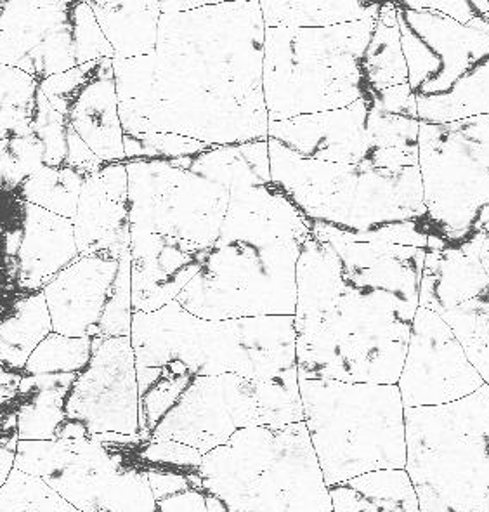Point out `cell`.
<instances>
[{"label":"cell","instance_id":"cell-54","mask_svg":"<svg viewBox=\"0 0 489 512\" xmlns=\"http://www.w3.org/2000/svg\"><path fill=\"white\" fill-rule=\"evenodd\" d=\"M209 0H184V2H160V9H162V13H184V11H191V9H196V7H202L207 4Z\"/></svg>","mask_w":489,"mask_h":512},{"label":"cell","instance_id":"cell-52","mask_svg":"<svg viewBox=\"0 0 489 512\" xmlns=\"http://www.w3.org/2000/svg\"><path fill=\"white\" fill-rule=\"evenodd\" d=\"M405 2L408 6L443 14L446 18L458 21L462 25H469L470 21L479 16L472 0H405Z\"/></svg>","mask_w":489,"mask_h":512},{"label":"cell","instance_id":"cell-11","mask_svg":"<svg viewBox=\"0 0 489 512\" xmlns=\"http://www.w3.org/2000/svg\"><path fill=\"white\" fill-rule=\"evenodd\" d=\"M141 440L122 434L61 440L65 466L44 481L82 512H158Z\"/></svg>","mask_w":489,"mask_h":512},{"label":"cell","instance_id":"cell-7","mask_svg":"<svg viewBox=\"0 0 489 512\" xmlns=\"http://www.w3.org/2000/svg\"><path fill=\"white\" fill-rule=\"evenodd\" d=\"M406 467L422 512H489V386L405 408Z\"/></svg>","mask_w":489,"mask_h":512},{"label":"cell","instance_id":"cell-26","mask_svg":"<svg viewBox=\"0 0 489 512\" xmlns=\"http://www.w3.org/2000/svg\"><path fill=\"white\" fill-rule=\"evenodd\" d=\"M72 224L80 256L108 254L118 259L131 249L129 204H117L106 195L98 172L85 178Z\"/></svg>","mask_w":489,"mask_h":512},{"label":"cell","instance_id":"cell-27","mask_svg":"<svg viewBox=\"0 0 489 512\" xmlns=\"http://www.w3.org/2000/svg\"><path fill=\"white\" fill-rule=\"evenodd\" d=\"M268 146L273 183L278 184L306 216L337 195L356 171V165L300 157L274 139H268Z\"/></svg>","mask_w":489,"mask_h":512},{"label":"cell","instance_id":"cell-43","mask_svg":"<svg viewBox=\"0 0 489 512\" xmlns=\"http://www.w3.org/2000/svg\"><path fill=\"white\" fill-rule=\"evenodd\" d=\"M366 134L368 150H418L420 120L392 115L370 105Z\"/></svg>","mask_w":489,"mask_h":512},{"label":"cell","instance_id":"cell-18","mask_svg":"<svg viewBox=\"0 0 489 512\" xmlns=\"http://www.w3.org/2000/svg\"><path fill=\"white\" fill-rule=\"evenodd\" d=\"M368 112L370 103L359 99L340 110L269 122L268 139L278 141L300 157L359 165L368 153Z\"/></svg>","mask_w":489,"mask_h":512},{"label":"cell","instance_id":"cell-28","mask_svg":"<svg viewBox=\"0 0 489 512\" xmlns=\"http://www.w3.org/2000/svg\"><path fill=\"white\" fill-rule=\"evenodd\" d=\"M73 2H0V65L32 75L30 54L72 18Z\"/></svg>","mask_w":489,"mask_h":512},{"label":"cell","instance_id":"cell-31","mask_svg":"<svg viewBox=\"0 0 489 512\" xmlns=\"http://www.w3.org/2000/svg\"><path fill=\"white\" fill-rule=\"evenodd\" d=\"M172 162L212 183L221 184L228 191L271 181L268 139L245 145L212 146L195 157L177 158Z\"/></svg>","mask_w":489,"mask_h":512},{"label":"cell","instance_id":"cell-3","mask_svg":"<svg viewBox=\"0 0 489 512\" xmlns=\"http://www.w3.org/2000/svg\"><path fill=\"white\" fill-rule=\"evenodd\" d=\"M139 394L157 381L186 391L196 377L240 375L271 379L297 368L294 316L202 320L170 302L134 313L131 332Z\"/></svg>","mask_w":489,"mask_h":512},{"label":"cell","instance_id":"cell-56","mask_svg":"<svg viewBox=\"0 0 489 512\" xmlns=\"http://www.w3.org/2000/svg\"><path fill=\"white\" fill-rule=\"evenodd\" d=\"M488 7H489V0H488ZM484 18H489V11H488V14H486V16H484Z\"/></svg>","mask_w":489,"mask_h":512},{"label":"cell","instance_id":"cell-16","mask_svg":"<svg viewBox=\"0 0 489 512\" xmlns=\"http://www.w3.org/2000/svg\"><path fill=\"white\" fill-rule=\"evenodd\" d=\"M229 191L181 167L174 184L144 211L129 212L131 235H160L210 250L221 237Z\"/></svg>","mask_w":489,"mask_h":512},{"label":"cell","instance_id":"cell-24","mask_svg":"<svg viewBox=\"0 0 489 512\" xmlns=\"http://www.w3.org/2000/svg\"><path fill=\"white\" fill-rule=\"evenodd\" d=\"M113 60H101L73 103L68 124L103 164L125 162L124 127L118 112Z\"/></svg>","mask_w":489,"mask_h":512},{"label":"cell","instance_id":"cell-44","mask_svg":"<svg viewBox=\"0 0 489 512\" xmlns=\"http://www.w3.org/2000/svg\"><path fill=\"white\" fill-rule=\"evenodd\" d=\"M32 75L42 82L44 79L68 72L77 66L73 47L72 18L47 33L46 39L30 54Z\"/></svg>","mask_w":489,"mask_h":512},{"label":"cell","instance_id":"cell-40","mask_svg":"<svg viewBox=\"0 0 489 512\" xmlns=\"http://www.w3.org/2000/svg\"><path fill=\"white\" fill-rule=\"evenodd\" d=\"M0 512H82L46 481L13 469L0 486Z\"/></svg>","mask_w":489,"mask_h":512},{"label":"cell","instance_id":"cell-12","mask_svg":"<svg viewBox=\"0 0 489 512\" xmlns=\"http://www.w3.org/2000/svg\"><path fill=\"white\" fill-rule=\"evenodd\" d=\"M98 434L141 436L131 337L96 339L91 362L73 382L66 398L65 421L56 440H82Z\"/></svg>","mask_w":489,"mask_h":512},{"label":"cell","instance_id":"cell-2","mask_svg":"<svg viewBox=\"0 0 489 512\" xmlns=\"http://www.w3.org/2000/svg\"><path fill=\"white\" fill-rule=\"evenodd\" d=\"M344 264V289L316 329L297 335L299 379L398 386L420 308L427 250L349 242L313 221Z\"/></svg>","mask_w":489,"mask_h":512},{"label":"cell","instance_id":"cell-30","mask_svg":"<svg viewBox=\"0 0 489 512\" xmlns=\"http://www.w3.org/2000/svg\"><path fill=\"white\" fill-rule=\"evenodd\" d=\"M332 512H422L405 469L363 474L328 486Z\"/></svg>","mask_w":489,"mask_h":512},{"label":"cell","instance_id":"cell-14","mask_svg":"<svg viewBox=\"0 0 489 512\" xmlns=\"http://www.w3.org/2000/svg\"><path fill=\"white\" fill-rule=\"evenodd\" d=\"M484 386L457 335L431 309L418 308L398 389L405 408L439 407Z\"/></svg>","mask_w":489,"mask_h":512},{"label":"cell","instance_id":"cell-25","mask_svg":"<svg viewBox=\"0 0 489 512\" xmlns=\"http://www.w3.org/2000/svg\"><path fill=\"white\" fill-rule=\"evenodd\" d=\"M295 283V334L304 335L325 320L344 289V264L330 243L314 235L300 243Z\"/></svg>","mask_w":489,"mask_h":512},{"label":"cell","instance_id":"cell-46","mask_svg":"<svg viewBox=\"0 0 489 512\" xmlns=\"http://www.w3.org/2000/svg\"><path fill=\"white\" fill-rule=\"evenodd\" d=\"M33 134L44 145L46 157L44 165L47 167H63L66 160V136H68V119L63 113L56 112L46 96L37 94L35 112H33Z\"/></svg>","mask_w":489,"mask_h":512},{"label":"cell","instance_id":"cell-5","mask_svg":"<svg viewBox=\"0 0 489 512\" xmlns=\"http://www.w3.org/2000/svg\"><path fill=\"white\" fill-rule=\"evenodd\" d=\"M375 21L266 28L262 84L269 122L332 112L368 98L363 58Z\"/></svg>","mask_w":489,"mask_h":512},{"label":"cell","instance_id":"cell-53","mask_svg":"<svg viewBox=\"0 0 489 512\" xmlns=\"http://www.w3.org/2000/svg\"><path fill=\"white\" fill-rule=\"evenodd\" d=\"M106 195L117 204H129V176L125 162L103 164L98 171Z\"/></svg>","mask_w":489,"mask_h":512},{"label":"cell","instance_id":"cell-9","mask_svg":"<svg viewBox=\"0 0 489 512\" xmlns=\"http://www.w3.org/2000/svg\"><path fill=\"white\" fill-rule=\"evenodd\" d=\"M418 169L425 211L458 247L489 228V115L453 124L420 122Z\"/></svg>","mask_w":489,"mask_h":512},{"label":"cell","instance_id":"cell-47","mask_svg":"<svg viewBox=\"0 0 489 512\" xmlns=\"http://www.w3.org/2000/svg\"><path fill=\"white\" fill-rule=\"evenodd\" d=\"M66 457L68 452L61 440H20L14 455V469L46 480L47 476L56 473L59 467L65 466Z\"/></svg>","mask_w":489,"mask_h":512},{"label":"cell","instance_id":"cell-29","mask_svg":"<svg viewBox=\"0 0 489 512\" xmlns=\"http://www.w3.org/2000/svg\"><path fill=\"white\" fill-rule=\"evenodd\" d=\"M113 47V60H132L157 51L160 2H89Z\"/></svg>","mask_w":489,"mask_h":512},{"label":"cell","instance_id":"cell-8","mask_svg":"<svg viewBox=\"0 0 489 512\" xmlns=\"http://www.w3.org/2000/svg\"><path fill=\"white\" fill-rule=\"evenodd\" d=\"M304 422L297 368L271 379L226 374L196 377L150 438L176 441L207 453L248 427Z\"/></svg>","mask_w":489,"mask_h":512},{"label":"cell","instance_id":"cell-22","mask_svg":"<svg viewBox=\"0 0 489 512\" xmlns=\"http://www.w3.org/2000/svg\"><path fill=\"white\" fill-rule=\"evenodd\" d=\"M483 233L458 247L427 250L420 282V308L439 316L479 296L489 285L481 264Z\"/></svg>","mask_w":489,"mask_h":512},{"label":"cell","instance_id":"cell-55","mask_svg":"<svg viewBox=\"0 0 489 512\" xmlns=\"http://www.w3.org/2000/svg\"><path fill=\"white\" fill-rule=\"evenodd\" d=\"M481 264H483L484 271L489 278V228L483 233V243H481Z\"/></svg>","mask_w":489,"mask_h":512},{"label":"cell","instance_id":"cell-19","mask_svg":"<svg viewBox=\"0 0 489 512\" xmlns=\"http://www.w3.org/2000/svg\"><path fill=\"white\" fill-rule=\"evenodd\" d=\"M207 252L177 238L131 235L134 313H153L177 301L202 270Z\"/></svg>","mask_w":489,"mask_h":512},{"label":"cell","instance_id":"cell-51","mask_svg":"<svg viewBox=\"0 0 489 512\" xmlns=\"http://www.w3.org/2000/svg\"><path fill=\"white\" fill-rule=\"evenodd\" d=\"M65 165L77 169L85 176L98 172L103 167V162L92 153L91 148L85 145L84 139L80 138L72 127H68V136H66Z\"/></svg>","mask_w":489,"mask_h":512},{"label":"cell","instance_id":"cell-21","mask_svg":"<svg viewBox=\"0 0 489 512\" xmlns=\"http://www.w3.org/2000/svg\"><path fill=\"white\" fill-rule=\"evenodd\" d=\"M18 282L23 292H39L79 259L72 219L23 202Z\"/></svg>","mask_w":489,"mask_h":512},{"label":"cell","instance_id":"cell-23","mask_svg":"<svg viewBox=\"0 0 489 512\" xmlns=\"http://www.w3.org/2000/svg\"><path fill=\"white\" fill-rule=\"evenodd\" d=\"M139 450L158 512H209L200 478L202 452L158 438H143Z\"/></svg>","mask_w":489,"mask_h":512},{"label":"cell","instance_id":"cell-32","mask_svg":"<svg viewBox=\"0 0 489 512\" xmlns=\"http://www.w3.org/2000/svg\"><path fill=\"white\" fill-rule=\"evenodd\" d=\"M53 332L44 292H23L0 311V365L21 372L40 342Z\"/></svg>","mask_w":489,"mask_h":512},{"label":"cell","instance_id":"cell-33","mask_svg":"<svg viewBox=\"0 0 489 512\" xmlns=\"http://www.w3.org/2000/svg\"><path fill=\"white\" fill-rule=\"evenodd\" d=\"M380 7L361 0H261L266 28H328L377 20Z\"/></svg>","mask_w":489,"mask_h":512},{"label":"cell","instance_id":"cell-50","mask_svg":"<svg viewBox=\"0 0 489 512\" xmlns=\"http://www.w3.org/2000/svg\"><path fill=\"white\" fill-rule=\"evenodd\" d=\"M366 101L375 108L382 110V112L418 119L417 99H415V94L411 92L408 84L391 87V89H385V91L370 92Z\"/></svg>","mask_w":489,"mask_h":512},{"label":"cell","instance_id":"cell-10","mask_svg":"<svg viewBox=\"0 0 489 512\" xmlns=\"http://www.w3.org/2000/svg\"><path fill=\"white\" fill-rule=\"evenodd\" d=\"M299 242H217L177 297L202 320L294 316Z\"/></svg>","mask_w":489,"mask_h":512},{"label":"cell","instance_id":"cell-48","mask_svg":"<svg viewBox=\"0 0 489 512\" xmlns=\"http://www.w3.org/2000/svg\"><path fill=\"white\" fill-rule=\"evenodd\" d=\"M96 65H98V61L75 66L68 72L44 79L39 84L40 92L46 96L47 101L51 103L56 112L63 113L68 119L75 99L79 96L80 91L87 86V82L92 79Z\"/></svg>","mask_w":489,"mask_h":512},{"label":"cell","instance_id":"cell-39","mask_svg":"<svg viewBox=\"0 0 489 512\" xmlns=\"http://www.w3.org/2000/svg\"><path fill=\"white\" fill-rule=\"evenodd\" d=\"M94 344L96 339L51 332L28 358L23 375H79L91 362Z\"/></svg>","mask_w":489,"mask_h":512},{"label":"cell","instance_id":"cell-38","mask_svg":"<svg viewBox=\"0 0 489 512\" xmlns=\"http://www.w3.org/2000/svg\"><path fill=\"white\" fill-rule=\"evenodd\" d=\"M441 318L455 332L470 363L489 386V285L472 301L451 309Z\"/></svg>","mask_w":489,"mask_h":512},{"label":"cell","instance_id":"cell-15","mask_svg":"<svg viewBox=\"0 0 489 512\" xmlns=\"http://www.w3.org/2000/svg\"><path fill=\"white\" fill-rule=\"evenodd\" d=\"M307 217L344 231L424 219L427 211L420 169L415 165L391 171L361 162L346 186Z\"/></svg>","mask_w":489,"mask_h":512},{"label":"cell","instance_id":"cell-45","mask_svg":"<svg viewBox=\"0 0 489 512\" xmlns=\"http://www.w3.org/2000/svg\"><path fill=\"white\" fill-rule=\"evenodd\" d=\"M72 30L77 66L115 58L89 2H73Z\"/></svg>","mask_w":489,"mask_h":512},{"label":"cell","instance_id":"cell-34","mask_svg":"<svg viewBox=\"0 0 489 512\" xmlns=\"http://www.w3.org/2000/svg\"><path fill=\"white\" fill-rule=\"evenodd\" d=\"M363 75L368 96L370 92L408 84V66L401 47L398 9L394 2H385L380 7L379 18L375 21L372 39L363 58Z\"/></svg>","mask_w":489,"mask_h":512},{"label":"cell","instance_id":"cell-1","mask_svg":"<svg viewBox=\"0 0 489 512\" xmlns=\"http://www.w3.org/2000/svg\"><path fill=\"white\" fill-rule=\"evenodd\" d=\"M264 35L261 0L162 13L151 129L210 146L266 141Z\"/></svg>","mask_w":489,"mask_h":512},{"label":"cell","instance_id":"cell-35","mask_svg":"<svg viewBox=\"0 0 489 512\" xmlns=\"http://www.w3.org/2000/svg\"><path fill=\"white\" fill-rule=\"evenodd\" d=\"M111 63L124 134L155 132L148 124L153 110L155 53L132 60H113Z\"/></svg>","mask_w":489,"mask_h":512},{"label":"cell","instance_id":"cell-42","mask_svg":"<svg viewBox=\"0 0 489 512\" xmlns=\"http://www.w3.org/2000/svg\"><path fill=\"white\" fill-rule=\"evenodd\" d=\"M131 264V249H127L118 259L117 276L111 287L105 315L99 323V339L131 337L132 316H134Z\"/></svg>","mask_w":489,"mask_h":512},{"label":"cell","instance_id":"cell-6","mask_svg":"<svg viewBox=\"0 0 489 512\" xmlns=\"http://www.w3.org/2000/svg\"><path fill=\"white\" fill-rule=\"evenodd\" d=\"M304 424L326 485L406 467L398 386L299 379Z\"/></svg>","mask_w":489,"mask_h":512},{"label":"cell","instance_id":"cell-49","mask_svg":"<svg viewBox=\"0 0 489 512\" xmlns=\"http://www.w3.org/2000/svg\"><path fill=\"white\" fill-rule=\"evenodd\" d=\"M39 84V80L25 70L0 65V110L33 112Z\"/></svg>","mask_w":489,"mask_h":512},{"label":"cell","instance_id":"cell-41","mask_svg":"<svg viewBox=\"0 0 489 512\" xmlns=\"http://www.w3.org/2000/svg\"><path fill=\"white\" fill-rule=\"evenodd\" d=\"M212 148L196 139L184 138L169 132H146V134H124L125 162L134 160H177L195 157Z\"/></svg>","mask_w":489,"mask_h":512},{"label":"cell","instance_id":"cell-37","mask_svg":"<svg viewBox=\"0 0 489 512\" xmlns=\"http://www.w3.org/2000/svg\"><path fill=\"white\" fill-rule=\"evenodd\" d=\"M87 176L72 167H47L32 174L21 184V198L56 216L73 219L79 207L80 191Z\"/></svg>","mask_w":489,"mask_h":512},{"label":"cell","instance_id":"cell-36","mask_svg":"<svg viewBox=\"0 0 489 512\" xmlns=\"http://www.w3.org/2000/svg\"><path fill=\"white\" fill-rule=\"evenodd\" d=\"M483 115H489V58L441 98L417 103L418 120L425 124H453Z\"/></svg>","mask_w":489,"mask_h":512},{"label":"cell","instance_id":"cell-13","mask_svg":"<svg viewBox=\"0 0 489 512\" xmlns=\"http://www.w3.org/2000/svg\"><path fill=\"white\" fill-rule=\"evenodd\" d=\"M408 86L417 103L441 98L489 58V35L443 14L394 2Z\"/></svg>","mask_w":489,"mask_h":512},{"label":"cell","instance_id":"cell-17","mask_svg":"<svg viewBox=\"0 0 489 512\" xmlns=\"http://www.w3.org/2000/svg\"><path fill=\"white\" fill-rule=\"evenodd\" d=\"M118 259L108 254L79 256L47 283L42 292L53 332L66 337L98 339L99 323L117 276Z\"/></svg>","mask_w":489,"mask_h":512},{"label":"cell","instance_id":"cell-4","mask_svg":"<svg viewBox=\"0 0 489 512\" xmlns=\"http://www.w3.org/2000/svg\"><path fill=\"white\" fill-rule=\"evenodd\" d=\"M200 478L209 512H332L304 422L238 431L203 453Z\"/></svg>","mask_w":489,"mask_h":512},{"label":"cell","instance_id":"cell-20","mask_svg":"<svg viewBox=\"0 0 489 512\" xmlns=\"http://www.w3.org/2000/svg\"><path fill=\"white\" fill-rule=\"evenodd\" d=\"M313 235V221L273 179L229 191L217 242H299Z\"/></svg>","mask_w":489,"mask_h":512}]
</instances>
